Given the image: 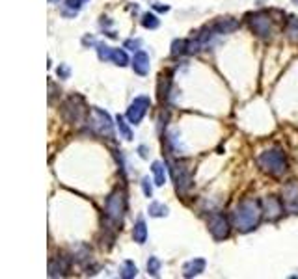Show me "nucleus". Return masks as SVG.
<instances>
[{
	"mask_svg": "<svg viewBox=\"0 0 298 279\" xmlns=\"http://www.w3.org/2000/svg\"><path fill=\"white\" fill-rule=\"evenodd\" d=\"M62 114L64 118L69 121V123H77L80 125L86 118V106H84V99L80 95H73L64 103V108H62Z\"/></svg>",
	"mask_w": 298,
	"mask_h": 279,
	"instance_id": "39448f33",
	"label": "nucleus"
},
{
	"mask_svg": "<svg viewBox=\"0 0 298 279\" xmlns=\"http://www.w3.org/2000/svg\"><path fill=\"white\" fill-rule=\"evenodd\" d=\"M188 39H175L171 43V56H181V54H188Z\"/></svg>",
	"mask_w": 298,
	"mask_h": 279,
	"instance_id": "412c9836",
	"label": "nucleus"
},
{
	"mask_svg": "<svg viewBox=\"0 0 298 279\" xmlns=\"http://www.w3.org/2000/svg\"><path fill=\"white\" fill-rule=\"evenodd\" d=\"M56 73H58V77H60V78H69V75H71V69H69L65 63H62V65L58 67Z\"/></svg>",
	"mask_w": 298,
	"mask_h": 279,
	"instance_id": "c756f323",
	"label": "nucleus"
},
{
	"mask_svg": "<svg viewBox=\"0 0 298 279\" xmlns=\"http://www.w3.org/2000/svg\"><path fill=\"white\" fill-rule=\"evenodd\" d=\"M205 259H192V261H188V263H185V266H183V276L185 278H194V276H199V274L205 270Z\"/></svg>",
	"mask_w": 298,
	"mask_h": 279,
	"instance_id": "4468645a",
	"label": "nucleus"
},
{
	"mask_svg": "<svg viewBox=\"0 0 298 279\" xmlns=\"http://www.w3.org/2000/svg\"><path fill=\"white\" fill-rule=\"evenodd\" d=\"M170 75L166 73V75H160V80H158V101L164 103L166 99H168V91H170Z\"/></svg>",
	"mask_w": 298,
	"mask_h": 279,
	"instance_id": "a211bd4d",
	"label": "nucleus"
},
{
	"mask_svg": "<svg viewBox=\"0 0 298 279\" xmlns=\"http://www.w3.org/2000/svg\"><path fill=\"white\" fill-rule=\"evenodd\" d=\"M125 205H127V199H125V192L123 190H114L112 194L107 197V216L108 220H112L114 223H121L123 222V216H125Z\"/></svg>",
	"mask_w": 298,
	"mask_h": 279,
	"instance_id": "7ed1b4c3",
	"label": "nucleus"
},
{
	"mask_svg": "<svg viewBox=\"0 0 298 279\" xmlns=\"http://www.w3.org/2000/svg\"><path fill=\"white\" fill-rule=\"evenodd\" d=\"M136 274H138V268L133 261H125L123 263V268H121V278L123 279H133L136 278Z\"/></svg>",
	"mask_w": 298,
	"mask_h": 279,
	"instance_id": "5701e85b",
	"label": "nucleus"
},
{
	"mask_svg": "<svg viewBox=\"0 0 298 279\" xmlns=\"http://www.w3.org/2000/svg\"><path fill=\"white\" fill-rule=\"evenodd\" d=\"M263 207L261 203L254 199V197H248V199H242L233 210V225L242 233H248V231L256 229L259 222L263 218Z\"/></svg>",
	"mask_w": 298,
	"mask_h": 279,
	"instance_id": "f257e3e1",
	"label": "nucleus"
},
{
	"mask_svg": "<svg viewBox=\"0 0 298 279\" xmlns=\"http://www.w3.org/2000/svg\"><path fill=\"white\" fill-rule=\"evenodd\" d=\"M49 2H52V4H56V2H60V0H49Z\"/></svg>",
	"mask_w": 298,
	"mask_h": 279,
	"instance_id": "72a5a7b5",
	"label": "nucleus"
},
{
	"mask_svg": "<svg viewBox=\"0 0 298 279\" xmlns=\"http://www.w3.org/2000/svg\"><path fill=\"white\" fill-rule=\"evenodd\" d=\"M229 222H227V218L224 214H213V216L209 218V233L213 235L214 240H224V238L229 237Z\"/></svg>",
	"mask_w": 298,
	"mask_h": 279,
	"instance_id": "1a4fd4ad",
	"label": "nucleus"
},
{
	"mask_svg": "<svg viewBox=\"0 0 298 279\" xmlns=\"http://www.w3.org/2000/svg\"><path fill=\"white\" fill-rule=\"evenodd\" d=\"M133 238L136 244H146V240H148V225L142 218L136 222L135 229H133Z\"/></svg>",
	"mask_w": 298,
	"mask_h": 279,
	"instance_id": "dca6fc26",
	"label": "nucleus"
},
{
	"mask_svg": "<svg viewBox=\"0 0 298 279\" xmlns=\"http://www.w3.org/2000/svg\"><path fill=\"white\" fill-rule=\"evenodd\" d=\"M257 166L261 167V171L272 175V177H284L289 169V162L282 149L272 147L257 156Z\"/></svg>",
	"mask_w": 298,
	"mask_h": 279,
	"instance_id": "f03ea898",
	"label": "nucleus"
},
{
	"mask_svg": "<svg viewBox=\"0 0 298 279\" xmlns=\"http://www.w3.org/2000/svg\"><path fill=\"white\" fill-rule=\"evenodd\" d=\"M170 171L177 192L185 194L186 190L192 186V171L190 167H188V164L186 162H173V164H170Z\"/></svg>",
	"mask_w": 298,
	"mask_h": 279,
	"instance_id": "423d86ee",
	"label": "nucleus"
},
{
	"mask_svg": "<svg viewBox=\"0 0 298 279\" xmlns=\"http://www.w3.org/2000/svg\"><path fill=\"white\" fill-rule=\"evenodd\" d=\"M149 106H151V101L146 95H140V97H135V101L131 103V106L127 108V119L131 125H140L142 123L144 116L148 114Z\"/></svg>",
	"mask_w": 298,
	"mask_h": 279,
	"instance_id": "6e6552de",
	"label": "nucleus"
},
{
	"mask_svg": "<svg viewBox=\"0 0 298 279\" xmlns=\"http://www.w3.org/2000/svg\"><path fill=\"white\" fill-rule=\"evenodd\" d=\"M140 45H142V41H140V39H129V41H125V49L138 50V49H140Z\"/></svg>",
	"mask_w": 298,
	"mask_h": 279,
	"instance_id": "7c9ffc66",
	"label": "nucleus"
},
{
	"mask_svg": "<svg viewBox=\"0 0 298 279\" xmlns=\"http://www.w3.org/2000/svg\"><path fill=\"white\" fill-rule=\"evenodd\" d=\"M156 9V11H168V9H170V7L168 6H160V4H155V6H153Z\"/></svg>",
	"mask_w": 298,
	"mask_h": 279,
	"instance_id": "2f4dec72",
	"label": "nucleus"
},
{
	"mask_svg": "<svg viewBox=\"0 0 298 279\" xmlns=\"http://www.w3.org/2000/svg\"><path fill=\"white\" fill-rule=\"evenodd\" d=\"M133 71H135L136 75H140V77H146L149 73V67H151V63H149V54L148 52H144V50H136L135 56H133Z\"/></svg>",
	"mask_w": 298,
	"mask_h": 279,
	"instance_id": "ddd939ff",
	"label": "nucleus"
},
{
	"mask_svg": "<svg viewBox=\"0 0 298 279\" xmlns=\"http://www.w3.org/2000/svg\"><path fill=\"white\" fill-rule=\"evenodd\" d=\"M250 28L254 30V34L269 39L270 35L274 34V26H272V19L267 11H257V13L250 15Z\"/></svg>",
	"mask_w": 298,
	"mask_h": 279,
	"instance_id": "0eeeda50",
	"label": "nucleus"
},
{
	"mask_svg": "<svg viewBox=\"0 0 298 279\" xmlns=\"http://www.w3.org/2000/svg\"><path fill=\"white\" fill-rule=\"evenodd\" d=\"M284 199H280L276 195H269L265 199V214L269 218V222H276L278 218L284 214Z\"/></svg>",
	"mask_w": 298,
	"mask_h": 279,
	"instance_id": "9d476101",
	"label": "nucleus"
},
{
	"mask_svg": "<svg viewBox=\"0 0 298 279\" xmlns=\"http://www.w3.org/2000/svg\"><path fill=\"white\" fill-rule=\"evenodd\" d=\"M112 62L118 65V67H125L129 63V56H127V52L123 49H114V52H112Z\"/></svg>",
	"mask_w": 298,
	"mask_h": 279,
	"instance_id": "b1692460",
	"label": "nucleus"
},
{
	"mask_svg": "<svg viewBox=\"0 0 298 279\" xmlns=\"http://www.w3.org/2000/svg\"><path fill=\"white\" fill-rule=\"evenodd\" d=\"M142 26L149 28V30H155V28L160 26V21H158V17L155 13H146L142 17Z\"/></svg>",
	"mask_w": 298,
	"mask_h": 279,
	"instance_id": "a878e982",
	"label": "nucleus"
},
{
	"mask_svg": "<svg viewBox=\"0 0 298 279\" xmlns=\"http://www.w3.org/2000/svg\"><path fill=\"white\" fill-rule=\"evenodd\" d=\"M142 190L146 197H151L153 195V186H151V181H149V177H144L142 179Z\"/></svg>",
	"mask_w": 298,
	"mask_h": 279,
	"instance_id": "c85d7f7f",
	"label": "nucleus"
},
{
	"mask_svg": "<svg viewBox=\"0 0 298 279\" xmlns=\"http://www.w3.org/2000/svg\"><path fill=\"white\" fill-rule=\"evenodd\" d=\"M285 34L293 43H298V17H291L285 28Z\"/></svg>",
	"mask_w": 298,
	"mask_h": 279,
	"instance_id": "6ab92c4d",
	"label": "nucleus"
},
{
	"mask_svg": "<svg viewBox=\"0 0 298 279\" xmlns=\"http://www.w3.org/2000/svg\"><path fill=\"white\" fill-rule=\"evenodd\" d=\"M284 205L289 212L298 214V181L289 182L284 188Z\"/></svg>",
	"mask_w": 298,
	"mask_h": 279,
	"instance_id": "9b49d317",
	"label": "nucleus"
},
{
	"mask_svg": "<svg viewBox=\"0 0 298 279\" xmlns=\"http://www.w3.org/2000/svg\"><path fill=\"white\" fill-rule=\"evenodd\" d=\"M86 2H90V0H65V7L71 9L73 13H77L78 9H82Z\"/></svg>",
	"mask_w": 298,
	"mask_h": 279,
	"instance_id": "cd10ccee",
	"label": "nucleus"
},
{
	"mask_svg": "<svg viewBox=\"0 0 298 279\" xmlns=\"http://www.w3.org/2000/svg\"><path fill=\"white\" fill-rule=\"evenodd\" d=\"M90 127L101 136L114 138L112 118L108 116V112L101 110V108H92V112H90Z\"/></svg>",
	"mask_w": 298,
	"mask_h": 279,
	"instance_id": "20e7f679",
	"label": "nucleus"
},
{
	"mask_svg": "<svg viewBox=\"0 0 298 279\" xmlns=\"http://www.w3.org/2000/svg\"><path fill=\"white\" fill-rule=\"evenodd\" d=\"M151 171L155 175V184L156 186H164L166 184V167H164L162 162H153V166H151Z\"/></svg>",
	"mask_w": 298,
	"mask_h": 279,
	"instance_id": "f3484780",
	"label": "nucleus"
},
{
	"mask_svg": "<svg viewBox=\"0 0 298 279\" xmlns=\"http://www.w3.org/2000/svg\"><path fill=\"white\" fill-rule=\"evenodd\" d=\"M148 272L151 274V276H158V272H160V259L158 257H149L148 261Z\"/></svg>",
	"mask_w": 298,
	"mask_h": 279,
	"instance_id": "bb28decb",
	"label": "nucleus"
},
{
	"mask_svg": "<svg viewBox=\"0 0 298 279\" xmlns=\"http://www.w3.org/2000/svg\"><path fill=\"white\" fill-rule=\"evenodd\" d=\"M293 2H295V4H298V0H293Z\"/></svg>",
	"mask_w": 298,
	"mask_h": 279,
	"instance_id": "f704fd0d",
	"label": "nucleus"
},
{
	"mask_svg": "<svg viewBox=\"0 0 298 279\" xmlns=\"http://www.w3.org/2000/svg\"><path fill=\"white\" fill-rule=\"evenodd\" d=\"M148 210H149V216H153V218L168 216V207H166V205H162V203H158V201L151 203Z\"/></svg>",
	"mask_w": 298,
	"mask_h": 279,
	"instance_id": "aec40b11",
	"label": "nucleus"
},
{
	"mask_svg": "<svg viewBox=\"0 0 298 279\" xmlns=\"http://www.w3.org/2000/svg\"><path fill=\"white\" fill-rule=\"evenodd\" d=\"M237 26H239V22L235 21V19H231V17H220V19H216L211 26H207V28H209L211 34L216 35V34H229V32H233Z\"/></svg>",
	"mask_w": 298,
	"mask_h": 279,
	"instance_id": "f8f14e48",
	"label": "nucleus"
},
{
	"mask_svg": "<svg viewBox=\"0 0 298 279\" xmlns=\"http://www.w3.org/2000/svg\"><path fill=\"white\" fill-rule=\"evenodd\" d=\"M138 151H140V156H142V158H146V156H148V153H146V151H148V147H146V145H140V149H138Z\"/></svg>",
	"mask_w": 298,
	"mask_h": 279,
	"instance_id": "473e14b6",
	"label": "nucleus"
},
{
	"mask_svg": "<svg viewBox=\"0 0 298 279\" xmlns=\"http://www.w3.org/2000/svg\"><path fill=\"white\" fill-rule=\"evenodd\" d=\"M116 125H118V129H120L121 136L127 140V141L133 140V133H131V129H129L127 121L123 119V116H118V118H116Z\"/></svg>",
	"mask_w": 298,
	"mask_h": 279,
	"instance_id": "393cba45",
	"label": "nucleus"
},
{
	"mask_svg": "<svg viewBox=\"0 0 298 279\" xmlns=\"http://www.w3.org/2000/svg\"><path fill=\"white\" fill-rule=\"evenodd\" d=\"M112 47H108L105 43H97V56L101 62H112Z\"/></svg>",
	"mask_w": 298,
	"mask_h": 279,
	"instance_id": "4be33fe9",
	"label": "nucleus"
},
{
	"mask_svg": "<svg viewBox=\"0 0 298 279\" xmlns=\"http://www.w3.org/2000/svg\"><path fill=\"white\" fill-rule=\"evenodd\" d=\"M69 270V261L65 257H58L56 261L52 259L49 265V276L50 278H56V276H64Z\"/></svg>",
	"mask_w": 298,
	"mask_h": 279,
	"instance_id": "2eb2a0df",
	"label": "nucleus"
}]
</instances>
